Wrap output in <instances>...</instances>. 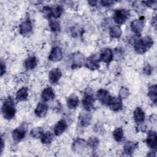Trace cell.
Returning a JSON list of instances; mask_svg holds the SVG:
<instances>
[{
    "label": "cell",
    "mask_w": 157,
    "mask_h": 157,
    "mask_svg": "<svg viewBox=\"0 0 157 157\" xmlns=\"http://www.w3.org/2000/svg\"><path fill=\"white\" fill-rule=\"evenodd\" d=\"M87 145L91 148L96 149L99 145V139L96 137H91L88 140Z\"/></svg>",
    "instance_id": "obj_33"
},
{
    "label": "cell",
    "mask_w": 157,
    "mask_h": 157,
    "mask_svg": "<svg viewBox=\"0 0 157 157\" xmlns=\"http://www.w3.org/2000/svg\"><path fill=\"white\" fill-rule=\"evenodd\" d=\"M48 58L50 61L53 62L60 61L63 58V52L61 48L59 47H53L52 49Z\"/></svg>",
    "instance_id": "obj_6"
},
{
    "label": "cell",
    "mask_w": 157,
    "mask_h": 157,
    "mask_svg": "<svg viewBox=\"0 0 157 157\" xmlns=\"http://www.w3.org/2000/svg\"><path fill=\"white\" fill-rule=\"evenodd\" d=\"M78 103L79 99L78 97L74 94L71 95L67 100V105L70 109H75L78 106Z\"/></svg>",
    "instance_id": "obj_23"
},
{
    "label": "cell",
    "mask_w": 157,
    "mask_h": 157,
    "mask_svg": "<svg viewBox=\"0 0 157 157\" xmlns=\"http://www.w3.org/2000/svg\"><path fill=\"white\" fill-rule=\"evenodd\" d=\"M94 102V98L90 94H86L82 99V105L84 109L87 111H91L93 109Z\"/></svg>",
    "instance_id": "obj_14"
},
{
    "label": "cell",
    "mask_w": 157,
    "mask_h": 157,
    "mask_svg": "<svg viewBox=\"0 0 157 157\" xmlns=\"http://www.w3.org/2000/svg\"><path fill=\"white\" fill-rule=\"evenodd\" d=\"M52 17H53L55 18H57L61 15L63 12V9L61 6H56L52 8Z\"/></svg>",
    "instance_id": "obj_31"
},
{
    "label": "cell",
    "mask_w": 157,
    "mask_h": 157,
    "mask_svg": "<svg viewBox=\"0 0 157 157\" xmlns=\"http://www.w3.org/2000/svg\"><path fill=\"white\" fill-rule=\"evenodd\" d=\"M145 142L150 148L155 150L157 147V136L156 132L153 131H149L147 133Z\"/></svg>",
    "instance_id": "obj_7"
},
{
    "label": "cell",
    "mask_w": 157,
    "mask_h": 157,
    "mask_svg": "<svg viewBox=\"0 0 157 157\" xmlns=\"http://www.w3.org/2000/svg\"><path fill=\"white\" fill-rule=\"evenodd\" d=\"M101 4L104 6H111L112 4H113V1H107V0H103L101 1Z\"/></svg>",
    "instance_id": "obj_38"
},
{
    "label": "cell",
    "mask_w": 157,
    "mask_h": 157,
    "mask_svg": "<svg viewBox=\"0 0 157 157\" xmlns=\"http://www.w3.org/2000/svg\"><path fill=\"white\" fill-rule=\"evenodd\" d=\"M84 61V56L79 53L77 52L73 55V59H72V68L75 69L78 67H80Z\"/></svg>",
    "instance_id": "obj_16"
},
{
    "label": "cell",
    "mask_w": 157,
    "mask_h": 157,
    "mask_svg": "<svg viewBox=\"0 0 157 157\" xmlns=\"http://www.w3.org/2000/svg\"><path fill=\"white\" fill-rule=\"evenodd\" d=\"M148 96L152 101V102L156 104V96H157V87L156 85H153L148 88Z\"/></svg>",
    "instance_id": "obj_26"
},
{
    "label": "cell",
    "mask_w": 157,
    "mask_h": 157,
    "mask_svg": "<svg viewBox=\"0 0 157 157\" xmlns=\"http://www.w3.org/2000/svg\"><path fill=\"white\" fill-rule=\"evenodd\" d=\"M150 121L151 122V123H156V115L155 114H153L150 116Z\"/></svg>",
    "instance_id": "obj_40"
},
{
    "label": "cell",
    "mask_w": 157,
    "mask_h": 157,
    "mask_svg": "<svg viewBox=\"0 0 157 157\" xmlns=\"http://www.w3.org/2000/svg\"><path fill=\"white\" fill-rule=\"evenodd\" d=\"M142 4H144L145 5L152 7L153 9H155L156 7V1H142Z\"/></svg>",
    "instance_id": "obj_37"
},
{
    "label": "cell",
    "mask_w": 157,
    "mask_h": 157,
    "mask_svg": "<svg viewBox=\"0 0 157 157\" xmlns=\"http://www.w3.org/2000/svg\"><path fill=\"white\" fill-rule=\"evenodd\" d=\"M6 72V66L4 63L1 61V75H2Z\"/></svg>",
    "instance_id": "obj_39"
},
{
    "label": "cell",
    "mask_w": 157,
    "mask_h": 157,
    "mask_svg": "<svg viewBox=\"0 0 157 157\" xmlns=\"http://www.w3.org/2000/svg\"><path fill=\"white\" fill-rule=\"evenodd\" d=\"M121 34V30L119 26H112L109 29V35L111 38H119Z\"/></svg>",
    "instance_id": "obj_27"
},
{
    "label": "cell",
    "mask_w": 157,
    "mask_h": 157,
    "mask_svg": "<svg viewBox=\"0 0 157 157\" xmlns=\"http://www.w3.org/2000/svg\"><path fill=\"white\" fill-rule=\"evenodd\" d=\"M3 148H4V141H3L2 139V140H1V152L3 150Z\"/></svg>",
    "instance_id": "obj_43"
},
{
    "label": "cell",
    "mask_w": 157,
    "mask_h": 157,
    "mask_svg": "<svg viewBox=\"0 0 157 157\" xmlns=\"http://www.w3.org/2000/svg\"><path fill=\"white\" fill-rule=\"evenodd\" d=\"M97 98L98 100L104 105H108L109 100L111 98L109 93L104 89H100L98 91L96 94Z\"/></svg>",
    "instance_id": "obj_10"
},
{
    "label": "cell",
    "mask_w": 157,
    "mask_h": 157,
    "mask_svg": "<svg viewBox=\"0 0 157 157\" xmlns=\"http://www.w3.org/2000/svg\"><path fill=\"white\" fill-rule=\"evenodd\" d=\"M87 145V142L82 139H76L72 144V149L75 153L82 152Z\"/></svg>",
    "instance_id": "obj_13"
},
{
    "label": "cell",
    "mask_w": 157,
    "mask_h": 157,
    "mask_svg": "<svg viewBox=\"0 0 157 157\" xmlns=\"http://www.w3.org/2000/svg\"><path fill=\"white\" fill-rule=\"evenodd\" d=\"M129 95V92L128 88L125 87H121L119 91V98L122 99L127 98Z\"/></svg>",
    "instance_id": "obj_35"
},
{
    "label": "cell",
    "mask_w": 157,
    "mask_h": 157,
    "mask_svg": "<svg viewBox=\"0 0 157 157\" xmlns=\"http://www.w3.org/2000/svg\"><path fill=\"white\" fill-rule=\"evenodd\" d=\"M153 44V39L149 36H145L138 39L134 42V48L135 51L139 54L145 53Z\"/></svg>",
    "instance_id": "obj_2"
},
{
    "label": "cell",
    "mask_w": 157,
    "mask_h": 157,
    "mask_svg": "<svg viewBox=\"0 0 157 157\" xmlns=\"http://www.w3.org/2000/svg\"><path fill=\"white\" fill-rule=\"evenodd\" d=\"M129 15V12L128 10L123 9H117L114 12L113 19L117 24L122 25L128 18Z\"/></svg>",
    "instance_id": "obj_3"
},
{
    "label": "cell",
    "mask_w": 157,
    "mask_h": 157,
    "mask_svg": "<svg viewBox=\"0 0 157 157\" xmlns=\"http://www.w3.org/2000/svg\"><path fill=\"white\" fill-rule=\"evenodd\" d=\"M151 25H152V26H153L155 28H156V16L154 17L151 19Z\"/></svg>",
    "instance_id": "obj_41"
},
{
    "label": "cell",
    "mask_w": 157,
    "mask_h": 157,
    "mask_svg": "<svg viewBox=\"0 0 157 157\" xmlns=\"http://www.w3.org/2000/svg\"><path fill=\"white\" fill-rule=\"evenodd\" d=\"M62 76V72L59 68L52 69L48 74L50 82L52 83H57Z\"/></svg>",
    "instance_id": "obj_12"
},
{
    "label": "cell",
    "mask_w": 157,
    "mask_h": 157,
    "mask_svg": "<svg viewBox=\"0 0 157 157\" xmlns=\"http://www.w3.org/2000/svg\"><path fill=\"white\" fill-rule=\"evenodd\" d=\"M2 113L7 120H10L14 117L16 112L15 103L11 97H8L4 101L2 105Z\"/></svg>",
    "instance_id": "obj_1"
},
{
    "label": "cell",
    "mask_w": 157,
    "mask_h": 157,
    "mask_svg": "<svg viewBox=\"0 0 157 157\" xmlns=\"http://www.w3.org/2000/svg\"><path fill=\"white\" fill-rule=\"evenodd\" d=\"M137 146H138L137 143H135L131 141L127 142L124 145V148H123L124 152L126 155H131L134 153L135 150L137 148Z\"/></svg>",
    "instance_id": "obj_21"
},
{
    "label": "cell",
    "mask_w": 157,
    "mask_h": 157,
    "mask_svg": "<svg viewBox=\"0 0 157 157\" xmlns=\"http://www.w3.org/2000/svg\"><path fill=\"white\" fill-rule=\"evenodd\" d=\"M44 134L43 129L40 127H37L33 128L31 131V135L34 138H39L41 137L42 134Z\"/></svg>",
    "instance_id": "obj_32"
},
{
    "label": "cell",
    "mask_w": 157,
    "mask_h": 157,
    "mask_svg": "<svg viewBox=\"0 0 157 157\" xmlns=\"http://www.w3.org/2000/svg\"><path fill=\"white\" fill-rule=\"evenodd\" d=\"M42 14L47 18H50L52 17V8L49 6H44L42 10Z\"/></svg>",
    "instance_id": "obj_34"
},
{
    "label": "cell",
    "mask_w": 157,
    "mask_h": 157,
    "mask_svg": "<svg viewBox=\"0 0 157 157\" xmlns=\"http://www.w3.org/2000/svg\"><path fill=\"white\" fill-rule=\"evenodd\" d=\"M88 3L91 5V6H95L97 3V1H88Z\"/></svg>",
    "instance_id": "obj_42"
},
{
    "label": "cell",
    "mask_w": 157,
    "mask_h": 157,
    "mask_svg": "<svg viewBox=\"0 0 157 157\" xmlns=\"http://www.w3.org/2000/svg\"><path fill=\"white\" fill-rule=\"evenodd\" d=\"M144 26V17L142 16L139 18L132 21L131 23V30L137 35L140 36Z\"/></svg>",
    "instance_id": "obj_5"
},
{
    "label": "cell",
    "mask_w": 157,
    "mask_h": 157,
    "mask_svg": "<svg viewBox=\"0 0 157 157\" xmlns=\"http://www.w3.org/2000/svg\"><path fill=\"white\" fill-rule=\"evenodd\" d=\"M26 127L27 126L26 124L24 123L12 131V138L15 142H20L25 137L26 132Z\"/></svg>",
    "instance_id": "obj_4"
},
{
    "label": "cell",
    "mask_w": 157,
    "mask_h": 157,
    "mask_svg": "<svg viewBox=\"0 0 157 157\" xmlns=\"http://www.w3.org/2000/svg\"><path fill=\"white\" fill-rule=\"evenodd\" d=\"M48 111V106L42 102H39L34 110L36 115L38 117H44Z\"/></svg>",
    "instance_id": "obj_19"
},
{
    "label": "cell",
    "mask_w": 157,
    "mask_h": 157,
    "mask_svg": "<svg viewBox=\"0 0 157 157\" xmlns=\"http://www.w3.org/2000/svg\"><path fill=\"white\" fill-rule=\"evenodd\" d=\"M108 105L112 110L114 112L119 111L123 107L121 99L117 97H111L108 103Z\"/></svg>",
    "instance_id": "obj_8"
},
{
    "label": "cell",
    "mask_w": 157,
    "mask_h": 157,
    "mask_svg": "<svg viewBox=\"0 0 157 157\" xmlns=\"http://www.w3.org/2000/svg\"><path fill=\"white\" fill-rule=\"evenodd\" d=\"M113 55L112 50L110 48H104L102 50L100 54L99 61L109 64L113 59Z\"/></svg>",
    "instance_id": "obj_9"
},
{
    "label": "cell",
    "mask_w": 157,
    "mask_h": 157,
    "mask_svg": "<svg viewBox=\"0 0 157 157\" xmlns=\"http://www.w3.org/2000/svg\"><path fill=\"white\" fill-rule=\"evenodd\" d=\"M112 134L114 139L117 142H120L123 137V131L122 128H117L113 131Z\"/></svg>",
    "instance_id": "obj_29"
},
{
    "label": "cell",
    "mask_w": 157,
    "mask_h": 157,
    "mask_svg": "<svg viewBox=\"0 0 157 157\" xmlns=\"http://www.w3.org/2000/svg\"><path fill=\"white\" fill-rule=\"evenodd\" d=\"M67 128V123L64 120H59L54 127V134L59 136L61 135Z\"/></svg>",
    "instance_id": "obj_17"
},
{
    "label": "cell",
    "mask_w": 157,
    "mask_h": 157,
    "mask_svg": "<svg viewBox=\"0 0 157 157\" xmlns=\"http://www.w3.org/2000/svg\"><path fill=\"white\" fill-rule=\"evenodd\" d=\"M40 139L42 144H48L52 142L53 139V135L51 132L47 131L42 134V136L40 137Z\"/></svg>",
    "instance_id": "obj_28"
},
{
    "label": "cell",
    "mask_w": 157,
    "mask_h": 157,
    "mask_svg": "<svg viewBox=\"0 0 157 157\" xmlns=\"http://www.w3.org/2000/svg\"><path fill=\"white\" fill-rule=\"evenodd\" d=\"M134 119L137 123L144 122L145 120V114L144 111L140 107H137L134 112Z\"/></svg>",
    "instance_id": "obj_24"
},
{
    "label": "cell",
    "mask_w": 157,
    "mask_h": 157,
    "mask_svg": "<svg viewBox=\"0 0 157 157\" xmlns=\"http://www.w3.org/2000/svg\"><path fill=\"white\" fill-rule=\"evenodd\" d=\"M32 31V25L29 20H26L19 26V32L23 36L29 34Z\"/></svg>",
    "instance_id": "obj_11"
},
{
    "label": "cell",
    "mask_w": 157,
    "mask_h": 157,
    "mask_svg": "<svg viewBox=\"0 0 157 157\" xmlns=\"http://www.w3.org/2000/svg\"><path fill=\"white\" fill-rule=\"evenodd\" d=\"M153 72V67L150 64H147L143 69V72L145 75H150Z\"/></svg>",
    "instance_id": "obj_36"
},
{
    "label": "cell",
    "mask_w": 157,
    "mask_h": 157,
    "mask_svg": "<svg viewBox=\"0 0 157 157\" xmlns=\"http://www.w3.org/2000/svg\"><path fill=\"white\" fill-rule=\"evenodd\" d=\"M41 98L42 101L44 102H47L53 100L55 98V93L53 89L50 86L44 88L42 93Z\"/></svg>",
    "instance_id": "obj_18"
},
{
    "label": "cell",
    "mask_w": 157,
    "mask_h": 157,
    "mask_svg": "<svg viewBox=\"0 0 157 157\" xmlns=\"http://www.w3.org/2000/svg\"><path fill=\"white\" fill-rule=\"evenodd\" d=\"M37 63V58L35 56H30L28 58L24 63V66L26 69L31 70L34 69Z\"/></svg>",
    "instance_id": "obj_25"
},
{
    "label": "cell",
    "mask_w": 157,
    "mask_h": 157,
    "mask_svg": "<svg viewBox=\"0 0 157 157\" xmlns=\"http://www.w3.org/2000/svg\"><path fill=\"white\" fill-rule=\"evenodd\" d=\"M49 26L52 31L56 32L60 30V23L56 20L51 19L49 21Z\"/></svg>",
    "instance_id": "obj_30"
},
{
    "label": "cell",
    "mask_w": 157,
    "mask_h": 157,
    "mask_svg": "<svg viewBox=\"0 0 157 157\" xmlns=\"http://www.w3.org/2000/svg\"><path fill=\"white\" fill-rule=\"evenodd\" d=\"M78 121L82 126L86 127L91 123V115L88 113H83L80 115Z\"/></svg>",
    "instance_id": "obj_20"
},
{
    "label": "cell",
    "mask_w": 157,
    "mask_h": 157,
    "mask_svg": "<svg viewBox=\"0 0 157 157\" xmlns=\"http://www.w3.org/2000/svg\"><path fill=\"white\" fill-rule=\"evenodd\" d=\"M85 64L87 68L91 70L98 69L99 68V59L95 56H91L86 59Z\"/></svg>",
    "instance_id": "obj_15"
},
{
    "label": "cell",
    "mask_w": 157,
    "mask_h": 157,
    "mask_svg": "<svg viewBox=\"0 0 157 157\" xmlns=\"http://www.w3.org/2000/svg\"><path fill=\"white\" fill-rule=\"evenodd\" d=\"M28 96V90L26 87H22L16 93L15 99L18 101L26 100Z\"/></svg>",
    "instance_id": "obj_22"
}]
</instances>
